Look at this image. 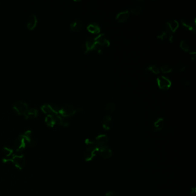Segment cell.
<instances>
[{"mask_svg":"<svg viewBox=\"0 0 196 196\" xmlns=\"http://www.w3.org/2000/svg\"><path fill=\"white\" fill-rule=\"evenodd\" d=\"M80 110H82V109L76 108L74 106L70 104H66L59 109L58 113L59 115H60L63 117H70L74 115L76 112Z\"/></svg>","mask_w":196,"mask_h":196,"instance_id":"1","label":"cell"},{"mask_svg":"<svg viewBox=\"0 0 196 196\" xmlns=\"http://www.w3.org/2000/svg\"><path fill=\"white\" fill-rule=\"evenodd\" d=\"M41 109L47 115H58L59 114V108L55 105L52 104H46L41 106Z\"/></svg>","mask_w":196,"mask_h":196,"instance_id":"6","label":"cell"},{"mask_svg":"<svg viewBox=\"0 0 196 196\" xmlns=\"http://www.w3.org/2000/svg\"><path fill=\"white\" fill-rule=\"evenodd\" d=\"M13 110L18 115H24L28 110L27 104L22 101H18L13 105Z\"/></svg>","mask_w":196,"mask_h":196,"instance_id":"2","label":"cell"},{"mask_svg":"<svg viewBox=\"0 0 196 196\" xmlns=\"http://www.w3.org/2000/svg\"><path fill=\"white\" fill-rule=\"evenodd\" d=\"M147 71L152 73L154 74H158L160 73V69L156 65L150 66L147 68Z\"/></svg>","mask_w":196,"mask_h":196,"instance_id":"26","label":"cell"},{"mask_svg":"<svg viewBox=\"0 0 196 196\" xmlns=\"http://www.w3.org/2000/svg\"><path fill=\"white\" fill-rule=\"evenodd\" d=\"M94 41L96 42V43H97L99 46L103 47V48L104 47H108L110 46L109 41L103 34H100L96 38H95Z\"/></svg>","mask_w":196,"mask_h":196,"instance_id":"10","label":"cell"},{"mask_svg":"<svg viewBox=\"0 0 196 196\" xmlns=\"http://www.w3.org/2000/svg\"><path fill=\"white\" fill-rule=\"evenodd\" d=\"M157 85L159 88L163 90H167L172 86L171 80L165 76H161L156 79Z\"/></svg>","mask_w":196,"mask_h":196,"instance_id":"3","label":"cell"},{"mask_svg":"<svg viewBox=\"0 0 196 196\" xmlns=\"http://www.w3.org/2000/svg\"><path fill=\"white\" fill-rule=\"evenodd\" d=\"M87 30L92 34H99L101 32V28L98 24L92 23L87 26Z\"/></svg>","mask_w":196,"mask_h":196,"instance_id":"15","label":"cell"},{"mask_svg":"<svg viewBox=\"0 0 196 196\" xmlns=\"http://www.w3.org/2000/svg\"><path fill=\"white\" fill-rule=\"evenodd\" d=\"M98 151L97 145L87 146V149L84 151L83 157L86 161L88 162L92 160L96 156V152Z\"/></svg>","mask_w":196,"mask_h":196,"instance_id":"4","label":"cell"},{"mask_svg":"<svg viewBox=\"0 0 196 196\" xmlns=\"http://www.w3.org/2000/svg\"><path fill=\"white\" fill-rule=\"evenodd\" d=\"M70 26L71 31L73 32H80L83 28V24L82 21L79 19H77L73 21L70 24Z\"/></svg>","mask_w":196,"mask_h":196,"instance_id":"13","label":"cell"},{"mask_svg":"<svg viewBox=\"0 0 196 196\" xmlns=\"http://www.w3.org/2000/svg\"><path fill=\"white\" fill-rule=\"evenodd\" d=\"M95 44H96V42L94 41V39L87 38L84 45H83V50L84 53L85 54H87L89 51H94Z\"/></svg>","mask_w":196,"mask_h":196,"instance_id":"9","label":"cell"},{"mask_svg":"<svg viewBox=\"0 0 196 196\" xmlns=\"http://www.w3.org/2000/svg\"><path fill=\"white\" fill-rule=\"evenodd\" d=\"M182 25L184 27L185 29L191 31V32L195 34L196 32V21L194 20V22H192L189 20L188 19H182L181 20Z\"/></svg>","mask_w":196,"mask_h":196,"instance_id":"11","label":"cell"},{"mask_svg":"<svg viewBox=\"0 0 196 196\" xmlns=\"http://www.w3.org/2000/svg\"><path fill=\"white\" fill-rule=\"evenodd\" d=\"M108 137L104 134L100 135L95 139V142L97 147L99 146H102V145H107V143L108 142Z\"/></svg>","mask_w":196,"mask_h":196,"instance_id":"16","label":"cell"},{"mask_svg":"<svg viewBox=\"0 0 196 196\" xmlns=\"http://www.w3.org/2000/svg\"><path fill=\"white\" fill-rule=\"evenodd\" d=\"M8 161H11L15 165L16 167L18 168H23L25 165V158L23 155H14L9 159Z\"/></svg>","mask_w":196,"mask_h":196,"instance_id":"5","label":"cell"},{"mask_svg":"<svg viewBox=\"0 0 196 196\" xmlns=\"http://www.w3.org/2000/svg\"><path fill=\"white\" fill-rule=\"evenodd\" d=\"M116 106L115 103L113 102H109L106 104L105 108V110L106 113L110 114V113L114 112L116 110Z\"/></svg>","mask_w":196,"mask_h":196,"instance_id":"22","label":"cell"},{"mask_svg":"<svg viewBox=\"0 0 196 196\" xmlns=\"http://www.w3.org/2000/svg\"><path fill=\"white\" fill-rule=\"evenodd\" d=\"M105 196H120V195L117 193H116V191H112L108 192Z\"/></svg>","mask_w":196,"mask_h":196,"instance_id":"30","label":"cell"},{"mask_svg":"<svg viewBox=\"0 0 196 196\" xmlns=\"http://www.w3.org/2000/svg\"><path fill=\"white\" fill-rule=\"evenodd\" d=\"M100 155L104 159H109L112 155V151L107 145L97 147Z\"/></svg>","mask_w":196,"mask_h":196,"instance_id":"7","label":"cell"},{"mask_svg":"<svg viewBox=\"0 0 196 196\" xmlns=\"http://www.w3.org/2000/svg\"><path fill=\"white\" fill-rule=\"evenodd\" d=\"M45 122L48 127H54L56 124L54 116L52 115H47L45 118Z\"/></svg>","mask_w":196,"mask_h":196,"instance_id":"21","label":"cell"},{"mask_svg":"<svg viewBox=\"0 0 196 196\" xmlns=\"http://www.w3.org/2000/svg\"><path fill=\"white\" fill-rule=\"evenodd\" d=\"M164 127V119L160 117L153 124V129L155 131H160Z\"/></svg>","mask_w":196,"mask_h":196,"instance_id":"18","label":"cell"},{"mask_svg":"<svg viewBox=\"0 0 196 196\" xmlns=\"http://www.w3.org/2000/svg\"><path fill=\"white\" fill-rule=\"evenodd\" d=\"M27 145V144L24 135L19 136L18 138L15 142V149L18 151L23 150Z\"/></svg>","mask_w":196,"mask_h":196,"instance_id":"12","label":"cell"},{"mask_svg":"<svg viewBox=\"0 0 196 196\" xmlns=\"http://www.w3.org/2000/svg\"><path fill=\"white\" fill-rule=\"evenodd\" d=\"M161 71L164 74H168L171 73L173 71L172 67L170 65H163L161 67Z\"/></svg>","mask_w":196,"mask_h":196,"instance_id":"27","label":"cell"},{"mask_svg":"<svg viewBox=\"0 0 196 196\" xmlns=\"http://www.w3.org/2000/svg\"><path fill=\"white\" fill-rule=\"evenodd\" d=\"M185 69H186V67L183 64H180L177 66V70L179 73H183L185 70Z\"/></svg>","mask_w":196,"mask_h":196,"instance_id":"29","label":"cell"},{"mask_svg":"<svg viewBox=\"0 0 196 196\" xmlns=\"http://www.w3.org/2000/svg\"><path fill=\"white\" fill-rule=\"evenodd\" d=\"M165 24L167 25V27H168V28L173 34L175 33L177 31V30L178 29L179 26L178 22L175 20H169Z\"/></svg>","mask_w":196,"mask_h":196,"instance_id":"17","label":"cell"},{"mask_svg":"<svg viewBox=\"0 0 196 196\" xmlns=\"http://www.w3.org/2000/svg\"><path fill=\"white\" fill-rule=\"evenodd\" d=\"M38 114V110L35 108H31L27 111V112L24 115L25 116L26 119H31V118H35L37 117Z\"/></svg>","mask_w":196,"mask_h":196,"instance_id":"20","label":"cell"},{"mask_svg":"<svg viewBox=\"0 0 196 196\" xmlns=\"http://www.w3.org/2000/svg\"><path fill=\"white\" fill-rule=\"evenodd\" d=\"M142 12V6L140 5H136L133 6L131 9V12L134 15H139Z\"/></svg>","mask_w":196,"mask_h":196,"instance_id":"25","label":"cell"},{"mask_svg":"<svg viewBox=\"0 0 196 196\" xmlns=\"http://www.w3.org/2000/svg\"><path fill=\"white\" fill-rule=\"evenodd\" d=\"M180 83L183 85L185 87H189L190 85V82L188 80H186V79H182L180 80Z\"/></svg>","mask_w":196,"mask_h":196,"instance_id":"28","label":"cell"},{"mask_svg":"<svg viewBox=\"0 0 196 196\" xmlns=\"http://www.w3.org/2000/svg\"><path fill=\"white\" fill-rule=\"evenodd\" d=\"M3 154L5 156L4 158V159H5V162L8 161L9 159L12 156L13 150L5 147L3 150Z\"/></svg>","mask_w":196,"mask_h":196,"instance_id":"24","label":"cell"},{"mask_svg":"<svg viewBox=\"0 0 196 196\" xmlns=\"http://www.w3.org/2000/svg\"><path fill=\"white\" fill-rule=\"evenodd\" d=\"M112 126V118L109 115L105 116L103 120V127L105 130H109Z\"/></svg>","mask_w":196,"mask_h":196,"instance_id":"19","label":"cell"},{"mask_svg":"<svg viewBox=\"0 0 196 196\" xmlns=\"http://www.w3.org/2000/svg\"><path fill=\"white\" fill-rule=\"evenodd\" d=\"M180 48L184 51L186 52H189L191 51V47L190 44L186 41H182L179 44Z\"/></svg>","mask_w":196,"mask_h":196,"instance_id":"23","label":"cell"},{"mask_svg":"<svg viewBox=\"0 0 196 196\" xmlns=\"http://www.w3.org/2000/svg\"><path fill=\"white\" fill-rule=\"evenodd\" d=\"M38 20L36 15L34 13H31L27 20V27L29 30H33L37 25Z\"/></svg>","mask_w":196,"mask_h":196,"instance_id":"8","label":"cell"},{"mask_svg":"<svg viewBox=\"0 0 196 196\" xmlns=\"http://www.w3.org/2000/svg\"><path fill=\"white\" fill-rule=\"evenodd\" d=\"M129 17V12L128 11H125L119 13L116 16V20L117 22L122 23L127 21Z\"/></svg>","mask_w":196,"mask_h":196,"instance_id":"14","label":"cell"},{"mask_svg":"<svg viewBox=\"0 0 196 196\" xmlns=\"http://www.w3.org/2000/svg\"><path fill=\"white\" fill-rule=\"evenodd\" d=\"M191 196H196V189L195 188H193L191 189Z\"/></svg>","mask_w":196,"mask_h":196,"instance_id":"31","label":"cell"}]
</instances>
